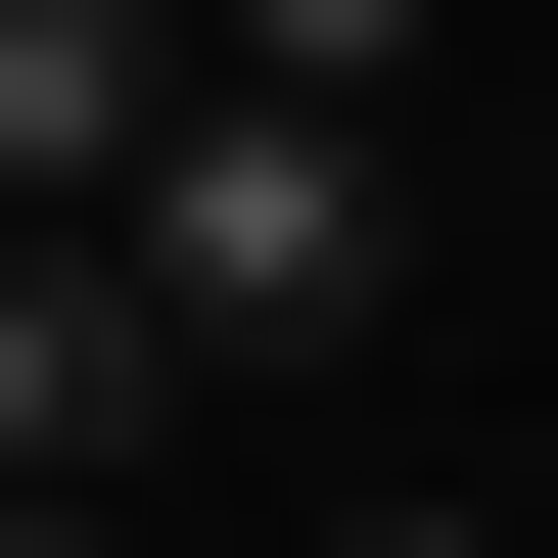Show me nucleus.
Listing matches in <instances>:
<instances>
[{"mask_svg":"<svg viewBox=\"0 0 558 558\" xmlns=\"http://www.w3.org/2000/svg\"><path fill=\"white\" fill-rule=\"evenodd\" d=\"M140 326H186V373H373L418 326V140L373 94H186L140 140Z\"/></svg>","mask_w":558,"mask_h":558,"instance_id":"nucleus-1","label":"nucleus"},{"mask_svg":"<svg viewBox=\"0 0 558 558\" xmlns=\"http://www.w3.org/2000/svg\"><path fill=\"white\" fill-rule=\"evenodd\" d=\"M233 94V47H186V0H0V233H140V140Z\"/></svg>","mask_w":558,"mask_h":558,"instance_id":"nucleus-2","label":"nucleus"},{"mask_svg":"<svg viewBox=\"0 0 558 558\" xmlns=\"http://www.w3.org/2000/svg\"><path fill=\"white\" fill-rule=\"evenodd\" d=\"M140 373H186V326H140V233H0V512H94Z\"/></svg>","mask_w":558,"mask_h":558,"instance_id":"nucleus-3","label":"nucleus"},{"mask_svg":"<svg viewBox=\"0 0 558 558\" xmlns=\"http://www.w3.org/2000/svg\"><path fill=\"white\" fill-rule=\"evenodd\" d=\"M186 47H233V94H418V0H186Z\"/></svg>","mask_w":558,"mask_h":558,"instance_id":"nucleus-4","label":"nucleus"},{"mask_svg":"<svg viewBox=\"0 0 558 558\" xmlns=\"http://www.w3.org/2000/svg\"><path fill=\"white\" fill-rule=\"evenodd\" d=\"M279 558H512V512H418V465H373V512H279Z\"/></svg>","mask_w":558,"mask_h":558,"instance_id":"nucleus-5","label":"nucleus"},{"mask_svg":"<svg viewBox=\"0 0 558 558\" xmlns=\"http://www.w3.org/2000/svg\"><path fill=\"white\" fill-rule=\"evenodd\" d=\"M0 558H94V512H0Z\"/></svg>","mask_w":558,"mask_h":558,"instance_id":"nucleus-6","label":"nucleus"}]
</instances>
